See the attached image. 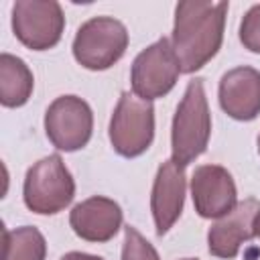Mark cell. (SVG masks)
I'll list each match as a JSON object with an SVG mask.
<instances>
[{"instance_id": "2e32d148", "label": "cell", "mask_w": 260, "mask_h": 260, "mask_svg": "<svg viewBox=\"0 0 260 260\" xmlns=\"http://www.w3.org/2000/svg\"><path fill=\"white\" fill-rule=\"evenodd\" d=\"M122 260H160L156 248L134 228H124V244H122Z\"/></svg>"}, {"instance_id": "e0dca14e", "label": "cell", "mask_w": 260, "mask_h": 260, "mask_svg": "<svg viewBox=\"0 0 260 260\" xmlns=\"http://www.w3.org/2000/svg\"><path fill=\"white\" fill-rule=\"evenodd\" d=\"M240 43L244 49L260 55V4H254L240 22Z\"/></svg>"}, {"instance_id": "8fae6325", "label": "cell", "mask_w": 260, "mask_h": 260, "mask_svg": "<svg viewBox=\"0 0 260 260\" xmlns=\"http://www.w3.org/2000/svg\"><path fill=\"white\" fill-rule=\"evenodd\" d=\"M260 211V201L248 197L240 201L228 215L219 217L207 232V250L215 258L232 260L242 244L254 238V217Z\"/></svg>"}, {"instance_id": "277c9868", "label": "cell", "mask_w": 260, "mask_h": 260, "mask_svg": "<svg viewBox=\"0 0 260 260\" xmlns=\"http://www.w3.org/2000/svg\"><path fill=\"white\" fill-rule=\"evenodd\" d=\"M71 49L81 67L89 71H106L126 53L128 30L114 16H93L77 28Z\"/></svg>"}, {"instance_id": "ffe728a7", "label": "cell", "mask_w": 260, "mask_h": 260, "mask_svg": "<svg viewBox=\"0 0 260 260\" xmlns=\"http://www.w3.org/2000/svg\"><path fill=\"white\" fill-rule=\"evenodd\" d=\"M256 142H258V152H260V134H258V140Z\"/></svg>"}, {"instance_id": "ac0fdd59", "label": "cell", "mask_w": 260, "mask_h": 260, "mask_svg": "<svg viewBox=\"0 0 260 260\" xmlns=\"http://www.w3.org/2000/svg\"><path fill=\"white\" fill-rule=\"evenodd\" d=\"M61 260H104V258L87 252H67L65 256H61Z\"/></svg>"}, {"instance_id": "9a60e30c", "label": "cell", "mask_w": 260, "mask_h": 260, "mask_svg": "<svg viewBox=\"0 0 260 260\" xmlns=\"http://www.w3.org/2000/svg\"><path fill=\"white\" fill-rule=\"evenodd\" d=\"M47 242L35 225L4 230L2 260H45Z\"/></svg>"}, {"instance_id": "52a82bcc", "label": "cell", "mask_w": 260, "mask_h": 260, "mask_svg": "<svg viewBox=\"0 0 260 260\" xmlns=\"http://www.w3.org/2000/svg\"><path fill=\"white\" fill-rule=\"evenodd\" d=\"M179 73L181 67L173 45L162 37L136 55L130 69L132 93L146 102L165 98L175 87Z\"/></svg>"}, {"instance_id": "6da1fadb", "label": "cell", "mask_w": 260, "mask_h": 260, "mask_svg": "<svg viewBox=\"0 0 260 260\" xmlns=\"http://www.w3.org/2000/svg\"><path fill=\"white\" fill-rule=\"evenodd\" d=\"M228 2L187 0L175 8L171 45L181 73H195L205 67L221 49Z\"/></svg>"}, {"instance_id": "8992f818", "label": "cell", "mask_w": 260, "mask_h": 260, "mask_svg": "<svg viewBox=\"0 0 260 260\" xmlns=\"http://www.w3.org/2000/svg\"><path fill=\"white\" fill-rule=\"evenodd\" d=\"M65 30V14L55 0H16L12 4V32L30 51L53 49Z\"/></svg>"}, {"instance_id": "5b68a950", "label": "cell", "mask_w": 260, "mask_h": 260, "mask_svg": "<svg viewBox=\"0 0 260 260\" xmlns=\"http://www.w3.org/2000/svg\"><path fill=\"white\" fill-rule=\"evenodd\" d=\"M112 148L124 158L144 154L154 140V106L124 91L114 108L108 128Z\"/></svg>"}, {"instance_id": "30bf717a", "label": "cell", "mask_w": 260, "mask_h": 260, "mask_svg": "<svg viewBox=\"0 0 260 260\" xmlns=\"http://www.w3.org/2000/svg\"><path fill=\"white\" fill-rule=\"evenodd\" d=\"M187 193L185 167L177 165L173 158L165 160L154 177L150 193V211L156 228V236H165L181 217Z\"/></svg>"}, {"instance_id": "ba28073f", "label": "cell", "mask_w": 260, "mask_h": 260, "mask_svg": "<svg viewBox=\"0 0 260 260\" xmlns=\"http://www.w3.org/2000/svg\"><path fill=\"white\" fill-rule=\"evenodd\" d=\"M93 132V112L77 95H59L45 112V134L57 150L83 148Z\"/></svg>"}, {"instance_id": "44dd1931", "label": "cell", "mask_w": 260, "mask_h": 260, "mask_svg": "<svg viewBox=\"0 0 260 260\" xmlns=\"http://www.w3.org/2000/svg\"><path fill=\"white\" fill-rule=\"evenodd\" d=\"M181 260H197V258H181Z\"/></svg>"}, {"instance_id": "7c38bea8", "label": "cell", "mask_w": 260, "mask_h": 260, "mask_svg": "<svg viewBox=\"0 0 260 260\" xmlns=\"http://www.w3.org/2000/svg\"><path fill=\"white\" fill-rule=\"evenodd\" d=\"M122 207L104 195H93L79 201L69 213V225L77 238L85 242H110L122 228Z\"/></svg>"}, {"instance_id": "7a4b0ae2", "label": "cell", "mask_w": 260, "mask_h": 260, "mask_svg": "<svg viewBox=\"0 0 260 260\" xmlns=\"http://www.w3.org/2000/svg\"><path fill=\"white\" fill-rule=\"evenodd\" d=\"M209 136L211 112L205 95V85L203 79L195 77L187 83L185 93L173 116L171 158L181 167H189L207 150Z\"/></svg>"}, {"instance_id": "d6986e66", "label": "cell", "mask_w": 260, "mask_h": 260, "mask_svg": "<svg viewBox=\"0 0 260 260\" xmlns=\"http://www.w3.org/2000/svg\"><path fill=\"white\" fill-rule=\"evenodd\" d=\"M254 238L260 240V211H258L256 217H254Z\"/></svg>"}, {"instance_id": "3957f363", "label": "cell", "mask_w": 260, "mask_h": 260, "mask_svg": "<svg viewBox=\"0 0 260 260\" xmlns=\"http://www.w3.org/2000/svg\"><path fill=\"white\" fill-rule=\"evenodd\" d=\"M75 197V181L59 154L37 160L24 177V205L39 215H55L63 211Z\"/></svg>"}, {"instance_id": "4fadbf2b", "label": "cell", "mask_w": 260, "mask_h": 260, "mask_svg": "<svg viewBox=\"0 0 260 260\" xmlns=\"http://www.w3.org/2000/svg\"><path fill=\"white\" fill-rule=\"evenodd\" d=\"M217 98L221 110L238 120L250 122L260 114V71L248 65L225 71L219 79Z\"/></svg>"}, {"instance_id": "9c48e42d", "label": "cell", "mask_w": 260, "mask_h": 260, "mask_svg": "<svg viewBox=\"0 0 260 260\" xmlns=\"http://www.w3.org/2000/svg\"><path fill=\"white\" fill-rule=\"evenodd\" d=\"M191 197L203 219H219L238 205L236 181L221 165H201L191 175Z\"/></svg>"}, {"instance_id": "5bb4252c", "label": "cell", "mask_w": 260, "mask_h": 260, "mask_svg": "<svg viewBox=\"0 0 260 260\" xmlns=\"http://www.w3.org/2000/svg\"><path fill=\"white\" fill-rule=\"evenodd\" d=\"M35 87V77L28 65L10 53L0 55V104L4 108L24 106Z\"/></svg>"}]
</instances>
